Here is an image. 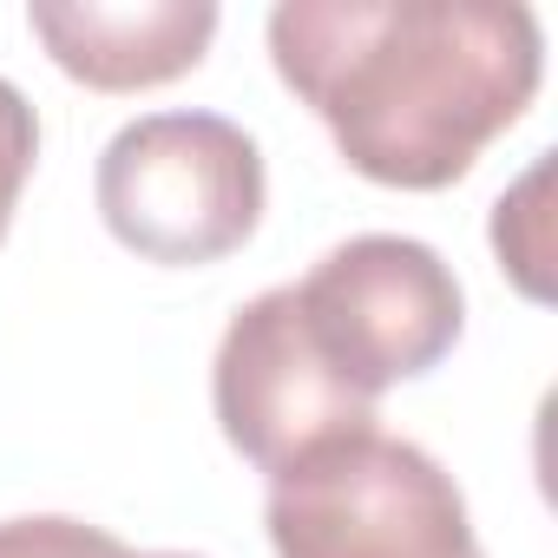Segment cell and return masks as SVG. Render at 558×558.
Returning a JSON list of instances; mask_svg holds the SVG:
<instances>
[{
    "label": "cell",
    "instance_id": "cell-7",
    "mask_svg": "<svg viewBox=\"0 0 558 558\" xmlns=\"http://www.w3.org/2000/svg\"><path fill=\"white\" fill-rule=\"evenodd\" d=\"M545 191H551V158L538 151L532 171L493 204V250H499V269L519 283V296L545 303L551 296V210H545Z\"/></svg>",
    "mask_w": 558,
    "mask_h": 558
},
{
    "label": "cell",
    "instance_id": "cell-6",
    "mask_svg": "<svg viewBox=\"0 0 558 558\" xmlns=\"http://www.w3.org/2000/svg\"><path fill=\"white\" fill-rule=\"evenodd\" d=\"M34 40L93 93H151L204 66L217 40L210 0H34Z\"/></svg>",
    "mask_w": 558,
    "mask_h": 558
},
{
    "label": "cell",
    "instance_id": "cell-2",
    "mask_svg": "<svg viewBox=\"0 0 558 558\" xmlns=\"http://www.w3.org/2000/svg\"><path fill=\"white\" fill-rule=\"evenodd\" d=\"M263 151L223 112H145L106 138L93 178L106 230L165 269L243 250L263 223Z\"/></svg>",
    "mask_w": 558,
    "mask_h": 558
},
{
    "label": "cell",
    "instance_id": "cell-5",
    "mask_svg": "<svg viewBox=\"0 0 558 558\" xmlns=\"http://www.w3.org/2000/svg\"><path fill=\"white\" fill-rule=\"evenodd\" d=\"M210 408L223 440L269 480L342 434L375 427V401H362L323 362L290 283L250 296L230 316L210 362Z\"/></svg>",
    "mask_w": 558,
    "mask_h": 558
},
{
    "label": "cell",
    "instance_id": "cell-8",
    "mask_svg": "<svg viewBox=\"0 0 558 558\" xmlns=\"http://www.w3.org/2000/svg\"><path fill=\"white\" fill-rule=\"evenodd\" d=\"M0 558H125V538L66 512H40V519H0Z\"/></svg>",
    "mask_w": 558,
    "mask_h": 558
},
{
    "label": "cell",
    "instance_id": "cell-9",
    "mask_svg": "<svg viewBox=\"0 0 558 558\" xmlns=\"http://www.w3.org/2000/svg\"><path fill=\"white\" fill-rule=\"evenodd\" d=\"M34 158H40V119L27 106V93L14 80H0V243L14 230V210H21V191L34 178Z\"/></svg>",
    "mask_w": 558,
    "mask_h": 558
},
{
    "label": "cell",
    "instance_id": "cell-4",
    "mask_svg": "<svg viewBox=\"0 0 558 558\" xmlns=\"http://www.w3.org/2000/svg\"><path fill=\"white\" fill-rule=\"evenodd\" d=\"M290 290L310 323V342L362 401H381L388 388L434 375L466 329L453 263L434 243L395 230L336 243Z\"/></svg>",
    "mask_w": 558,
    "mask_h": 558
},
{
    "label": "cell",
    "instance_id": "cell-3",
    "mask_svg": "<svg viewBox=\"0 0 558 558\" xmlns=\"http://www.w3.org/2000/svg\"><path fill=\"white\" fill-rule=\"evenodd\" d=\"M276 558H486L453 473L381 427L342 434L269 480Z\"/></svg>",
    "mask_w": 558,
    "mask_h": 558
},
{
    "label": "cell",
    "instance_id": "cell-1",
    "mask_svg": "<svg viewBox=\"0 0 558 558\" xmlns=\"http://www.w3.org/2000/svg\"><path fill=\"white\" fill-rule=\"evenodd\" d=\"M269 60L349 171L447 191L538 99L545 27L519 0H283Z\"/></svg>",
    "mask_w": 558,
    "mask_h": 558
},
{
    "label": "cell",
    "instance_id": "cell-10",
    "mask_svg": "<svg viewBox=\"0 0 558 558\" xmlns=\"http://www.w3.org/2000/svg\"><path fill=\"white\" fill-rule=\"evenodd\" d=\"M125 558H191V551H132V545H125Z\"/></svg>",
    "mask_w": 558,
    "mask_h": 558
}]
</instances>
